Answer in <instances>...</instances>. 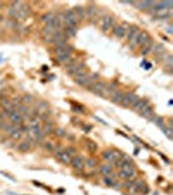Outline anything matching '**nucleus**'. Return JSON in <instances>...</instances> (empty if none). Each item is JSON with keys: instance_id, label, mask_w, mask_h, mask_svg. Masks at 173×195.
<instances>
[{"instance_id": "nucleus-43", "label": "nucleus", "mask_w": 173, "mask_h": 195, "mask_svg": "<svg viewBox=\"0 0 173 195\" xmlns=\"http://www.w3.org/2000/svg\"><path fill=\"white\" fill-rule=\"evenodd\" d=\"M54 133L56 134V136H59V138H62V136L66 135V134H65V130L62 129V128H57V129H55Z\"/></svg>"}, {"instance_id": "nucleus-3", "label": "nucleus", "mask_w": 173, "mask_h": 195, "mask_svg": "<svg viewBox=\"0 0 173 195\" xmlns=\"http://www.w3.org/2000/svg\"><path fill=\"white\" fill-rule=\"evenodd\" d=\"M139 31H141V29H139L137 25L129 26V29H128L126 38H128V43H129V44H130L132 47H136V39H137V37H138Z\"/></svg>"}, {"instance_id": "nucleus-36", "label": "nucleus", "mask_w": 173, "mask_h": 195, "mask_svg": "<svg viewBox=\"0 0 173 195\" xmlns=\"http://www.w3.org/2000/svg\"><path fill=\"white\" fill-rule=\"evenodd\" d=\"M163 62H164V65L168 68V69H172V62H173V58L171 55H167L165 58L163 60Z\"/></svg>"}, {"instance_id": "nucleus-28", "label": "nucleus", "mask_w": 173, "mask_h": 195, "mask_svg": "<svg viewBox=\"0 0 173 195\" xmlns=\"http://www.w3.org/2000/svg\"><path fill=\"white\" fill-rule=\"evenodd\" d=\"M103 159L107 160V163H109V164H113L117 160L116 158H115L113 152H112V151H109V150H107V151H104V152H103Z\"/></svg>"}, {"instance_id": "nucleus-1", "label": "nucleus", "mask_w": 173, "mask_h": 195, "mask_svg": "<svg viewBox=\"0 0 173 195\" xmlns=\"http://www.w3.org/2000/svg\"><path fill=\"white\" fill-rule=\"evenodd\" d=\"M136 168H134V164H125L124 167L120 169L118 177L122 179H134L136 178Z\"/></svg>"}, {"instance_id": "nucleus-52", "label": "nucleus", "mask_w": 173, "mask_h": 195, "mask_svg": "<svg viewBox=\"0 0 173 195\" xmlns=\"http://www.w3.org/2000/svg\"><path fill=\"white\" fill-rule=\"evenodd\" d=\"M42 69H43V72H47V69H48V68H47V66L44 65V66H42Z\"/></svg>"}, {"instance_id": "nucleus-39", "label": "nucleus", "mask_w": 173, "mask_h": 195, "mask_svg": "<svg viewBox=\"0 0 173 195\" xmlns=\"http://www.w3.org/2000/svg\"><path fill=\"white\" fill-rule=\"evenodd\" d=\"M43 147H44L47 151H50V152H52V151H55V144L52 142H43Z\"/></svg>"}, {"instance_id": "nucleus-47", "label": "nucleus", "mask_w": 173, "mask_h": 195, "mask_svg": "<svg viewBox=\"0 0 173 195\" xmlns=\"http://www.w3.org/2000/svg\"><path fill=\"white\" fill-rule=\"evenodd\" d=\"M91 129H93V126H91V125H85L83 126V131H85V133H89Z\"/></svg>"}, {"instance_id": "nucleus-38", "label": "nucleus", "mask_w": 173, "mask_h": 195, "mask_svg": "<svg viewBox=\"0 0 173 195\" xmlns=\"http://www.w3.org/2000/svg\"><path fill=\"white\" fill-rule=\"evenodd\" d=\"M72 58V55H61V56H57V60L61 64H65V62H68L69 60Z\"/></svg>"}, {"instance_id": "nucleus-12", "label": "nucleus", "mask_w": 173, "mask_h": 195, "mask_svg": "<svg viewBox=\"0 0 173 195\" xmlns=\"http://www.w3.org/2000/svg\"><path fill=\"white\" fill-rule=\"evenodd\" d=\"M85 9H86V18H89V20H94L99 14V8L94 3H90L87 8H85Z\"/></svg>"}, {"instance_id": "nucleus-7", "label": "nucleus", "mask_w": 173, "mask_h": 195, "mask_svg": "<svg viewBox=\"0 0 173 195\" xmlns=\"http://www.w3.org/2000/svg\"><path fill=\"white\" fill-rule=\"evenodd\" d=\"M138 99V96L134 94V92H125L124 94V98H122V101L120 103L121 107H125V108H129V107H132L133 103Z\"/></svg>"}, {"instance_id": "nucleus-2", "label": "nucleus", "mask_w": 173, "mask_h": 195, "mask_svg": "<svg viewBox=\"0 0 173 195\" xmlns=\"http://www.w3.org/2000/svg\"><path fill=\"white\" fill-rule=\"evenodd\" d=\"M61 17L66 25L74 26V27H77V25H78V18H77L76 13L73 12V9H65V11L61 13Z\"/></svg>"}, {"instance_id": "nucleus-35", "label": "nucleus", "mask_w": 173, "mask_h": 195, "mask_svg": "<svg viewBox=\"0 0 173 195\" xmlns=\"http://www.w3.org/2000/svg\"><path fill=\"white\" fill-rule=\"evenodd\" d=\"M95 165H97V161H95V159L94 158H90L87 160H85V167L86 168H95Z\"/></svg>"}, {"instance_id": "nucleus-27", "label": "nucleus", "mask_w": 173, "mask_h": 195, "mask_svg": "<svg viewBox=\"0 0 173 195\" xmlns=\"http://www.w3.org/2000/svg\"><path fill=\"white\" fill-rule=\"evenodd\" d=\"M8 134H9V136H11L12 139H14V140L21 139V136H22V133L20 131V129H18V128H14V126L8 131Z\"/></svg>"}, {"instance_id": "nucleus-11", "label": "nucleus", "mask_w": 173, "mask_h": 195, "mask_svg": "<svg viewBox=\"0 0 173 195\" xmlns=\"http://www.w3.org/2000/svg\"><path fill=\"white\" fill-rule=\"evenodd\" d=\"M74 81H76L77 85H79V86H82V87H87V89L94 83V82L91 81V78H90L89 74H85V76H81V77H76Z\"/></svg>"}, {"instance_id": "nucleus-5", "label": "nucleus", "mask_w": 173, "mask_h": 195, "mask_svg": "<svg viewBox=\"0 0 173 195\" xmlns=\"http://www.w3.org/2000/svg\"><path fill=\"white\" fill-rule=\"evenodd\" d=\"M128 23H121V25H115V27L112 29V34L116 38L118 39H124L126 37V33H128Z\"/></svg>"}, {"instance_id": "nucleus-24", "label": "nucleus", "mask_w": 173, "mask_h": 195, "mask_svg": "<svg viewBox=\"0 0 173 195\" xmlns=\"http://www.w3.org/2000/svg\"><path fill=\"white\" fill-rule=\"evenodd\" d=\"M62 31H64V34L68 38H72V37H76V34L77 31H78V29L74 27V26H69V25H66L65 27H62Z\"/></svg>"}, {"instance_id": "nucleus-34", "label": "nucleus", "mask_w": 173, "mask_h": 195, "mask_svg": "<svg viewBox=\"0 0 173 195\" xmlns=\"http://www.w3.org/2000/svg\"><path fill=\"white\" fill-rule=\"evenodd\" d=\"M12 128H13V126H12L11 122H7V121H2V122H0V129L4 130V131H7V133H8V131L11 130Z\"/></svg>"}, {"instance_id": "nucleus-51", "label": "nucleus", "mask_w": 173, "mask_h": 195, "mask_svg": "<svg viewBox=\"0 0 173 195\" xmlns=\"http://www.w3.org/2000/svg\"><path fill=\"white\" fill-rule=\"evenodd\" d=\"M2 121H4V116H3V113H0V122Z\"/></svg>"}, {"instance_id": "nucleus-19", "label": "nucleus", "mask_w": 173, "mask_h": 195, "mask_svg": "<svg viewBox=\"0 0 173 195\" xmlns=\"http://www.w3.org/2000/svg\"><path fill=\"white\" fill-rule=\"evenodd\" d=\"M86 65H85V62H76V64H73L72 66H69L68 69H66V73H68L69 76H76L77 74V72L81 70V69H85Z\"/></svg>"}, {"instance_id": "nucleus-32", "label": "nucleus", "mask_w": 173, "mask_h": 195, "mask_svg": "<svg viewBox=\"0 0 173 195\" xmlns=\"http://www.w3.org/2000/svg\"><path fill=\"white\" fill-rule=\"evenodd\" d=\"M54 17H55V13H52V12H48V13L43 14L41 20H42V21H43V22H44L46 25H47V23H50V22L52 21V20H54Z\"/></svg>"}, {"instance_id": "nucleus-10", "label": "nucleus", "mask_w": 173, "mask_h": 195, "mask_svg": "<svg viewBox=\"0 0 173 195\" xmlns=\"http://www.w3.org/2000/svg\"><path fill=\"white\" fill-rule=\"evenodd\" d=\"M30 134L33 135V138L37 140V143H43V142H44L46 135H44V133L42 131L41 126H37V128L31 129V130H30Z\"/></svg>"}, {"instance_id": "nucleus-37", "label": "nucleus", "mask_w": 173, "mask_h": 195, "mask_svg": "<svg viewBox=\"0 0 173 195\" xmlns=\"http://www.w3.org/2000/svg\"><path fill=\"white\" fill-rule=\"evenodd\" d=\"M87 148L90 152H95V151H98V144L93 140H87Z\"/></svg>"}, {"instance_id": "nucleus-13", "label": "nucleus", "mask_w": 173, "mask_h": 195, "mask_svg": "<svg viewBox=\"0 0 173 195\" xmlns=\"http://www.w3.org/2000/svg\"><path fill=\"white\" fill-rule=\"evenodd\" d=\"M148 105H150V101H148V99H141V98H138V99L133 103L132 108L138 111V112H141V111H143Z\"/></svg>"}, {"instance_id": "nucleus-26", "label": "nucleus", "mask_w": 173, "mask_h": 195, "mask_svg": "<svg viewBox=\"0 0 173 195\" xmlns=\"http://www.w3.org/2000/svg\"><path fill=\"white\" fill-rule=\"evenodd\" d=\"M124 94L125 92H122V91H116L115 94L111 96V100H112V103H115V104H118L120 105V103L122 101V98H124Z\"/></svg>"}, {"instance_id": "nucleus-42", "label": "nucleus", "mask_w": 173, "mask_h": 195, "mask_svg": "<svg viewBox=\"0 0 173 195\" xmlns=\"http://www.w3.org/2000/svg\"><path fill=\"white\" fill-rule=\"evenodd\" d=\"M64 152H65L66 155H69L70 158H72V156H76L77 150H76L74 147H68V148H65V150H64Z\"/></svg>"}, {"instance_id": "nucleus-29", "label": "nucleus", "mask_w": 173, "mask_h": 195, "mask_svg": "<svg viewBox=\"0 0 173 195\" xmlns=\"http://www.w3.org/2000/svg\"><path fill=\"white\" fill-rule=\"evenodd\" d=\"M112 169H113L112 164H109V163L103 164L102 167H100V173L104 174V176H108L109 173H112Z\"/></svg>"}, {"instance_id": "nucleus-20", "label": "nucleus", "mask_w": 173, "mask_h": 195, "mask_svg": "<svg viewBox=\"0 0 173 195\" xmlns=\"http://www.w3.org/2000/svg\"><path fill=\"white\" fill-rule=\"evenodd\" d=\"M132 5L138 7V9L141 11H150L154 5V2H133Z\"/></svg>"}, {"instance_id": "nucleus-18", "label": "nucleus", "mask_w": 173, "mask_h": 195, "mask_svg": "<svg viewBox=\"0 0 173 195\" xmlns=\"http://www.w3.org/2000/svg\"><path fill=\"white\" fill-rule=\"evenodd\" d=\"M55 156H56V159L59 160V161H61L62 164H66V165L70 164V159H72V158H70L69 155H66L62 150H57L56 154H55Z\"/></svg>"}, {"instance_id": "nucleus-9", "label": "nucleus", "mask_w": 173, "mask_h": 195, "mask_svg": "<svg viewBox=\"0 0 173 195\" xmlns=\"http://www.w3.org/2000/svg\"><path fill=\"white\" fill-rule=\"evenodd\" d=\"M9 122L12 124V126H14V128H20V126L23 124V121H22V116L18 113V112L14 109L11 116H9Z\"/></svg>"}, {"instance_id": "nucleus-48", "label": "nucleus", "mask_w": 173, "mask_h": 195, "mask_svg": "<svg viewBox=\"0 0 173 195\" xmlns=\"http://www.w3.org/2000/svg\"><path fill=\"white\" fill-rule=\"evenodd\" d=\"M165 31H167V33H168V34H169V35H171V34L173 33V30H172V26H171V25H168V26L165 27Z\"/></svg>"}, {"instance_id": "nucleus-53", "label": "nucleus", "mask_w": 173, "mask_h": 195, "mask_svg": "<svg viewBox=\"0 0 173 195\" xmlns=\"http://www.w3.org/2000/svg\"><path fill=\"white\" fill-rule=\"evenodd\" d=\"M138 152H139V150H138V148L134 150V155H138Z\"/></svg>"}, {"instance_id": "nucleus-6", "label": "nucleus", "mask_w": 173, "mask_h": 195, "mask_svg": "<svg viewBox=\"0 0 173 195\" xmlns=\"http://www.w3.org/2000/svg\"><path fill=\"white\" fill-rule=\"evenodd\" d=\"M115 27V17L113 16H104L100 23V29L103 33H108L111 29Z\"/></svg>"}, {"instance_id": "nucleus-23", "label": "nucleus", "mask_w": 173, "mask_h": 195, "mask_svg": "<svg viewBox=\"0 0 173 195\" xmlns=\"http://www.w3.org/2000/svg\"><path fill=\"white\" fill-rule=\"evenodd\" d=\"M30 13H31V8L26 5V4H23L22 8L18 11V20H25Z\"/></svg>"}, {"instance_id": "nucleus-46", "label": "nucleus", "mask_w": 173, "mask_h": 195, "mask_svg": "<svg viewBox=\"0 0 173 195\" xmlns=\"http://www.w3.org/2000/svg\"><path fill=\"white\" fill-rule=\"evenodd\" d=\"M159 156H160V158H161L163 160H164V161H165V164H169V163H171V161H169V159H168L164 154H160V152H159Z\"/></svg>"}, {"instance_id": "nucleus-45", "label": "nucleus", "mask_w": 173, "mask_h": 195, "mask_svg": "<svg viewBox=\"0 0 173 195\" xmlns=\"http://www.w3.org/2000/svg\"><path fill=\"white\" fill-rule=\"evenodd\" d=\"M72 111L74 113H83V108L81 105H72Z\"/></svg>"}, {"instance_id": "nucleus-15", "label": "nucleus", "mask_w": 173, "mask_h": 195, "mask_svg": "<svg viewBox=\"0 0 173 195\" xmlns=\"http://www.w3.org/2000/svg\"><path fill=\"white\" fill-rule=\"evenodd\" d=\"M133 191H136V193H142V194H147L148 193V187H147V185L145 181H137V182H134L133 185V187H132Z\"/></svg>"}, {"instance_id": "nucleus-14", "label": "nucleus", "mask_w": 173, "mask_h": 195, "mask_svg": "<svg viewBox=\"0 0 173 195\" xmlns=\"http://www.w3.org/2000/svg\"><path fill=\"white\" fill-rule=\"evenodd\" d=\"M154 46H155V42H154V39L152 38H150L148 41L143 44L141 48V55L142 56H147V55H150V53L152 52V48H154Z\"/></svg>"}, {"instance_id": "nucleus-33", "label": "nucleus", "mask_w": 173, "mask_h": 195, "mask_svg": "<svg viewBox=\"0 0 173 195\" xmlns=\"http://www.w3.org/2000/svg\"><path fill=\"white\" fill-rule=\"evenodd\" d=\"M33 100H34V98H33L31 95H23V96L21 98V103H22L23 105H27V104L33 103Z\"/></svg>"}, {"instance_id": "nucleus-40", "label": "nucleus", "mask_w": 173, "mask_h": 195, "mask_svg": "<svg viewBox=\"0 0 173 195\" xmlns=\"http://www.w3.org/2000/svg\"><path fill=\"white\" fill-rule=\"evenodd\" d=\"M154 122H155L157 126H159V128L161 129L163 126H165V122H164V119H163V117H159V116H156V119L154 120Z\"/></svg>"}, {"instance_id": "nucleus-16", "label": "nucleus", "mask_w": 173, "mask_h": 195, "mask_svg": "<svg viewBox=\"0 0 173 195\" xmlns=\"http://www.w3.org/2000/svg\"><path fill=\"white\" fill-rule=\"evenodd\" d=\"M139 115H141L142 117H145V119H147L148 121H152V122H154V120L156 119L155 112H154V108H152L151 105H148L143 111H141V112H139Z\"/></svg>"}, {"instance_id": "nucleus-21", "label": "nucleus", "mask_w": 173, "mask_h": 195, "mask_svg": "<svg viewBox=\"0 0 173 195\" xmlns=\"http://www.w3.org/2000/svg\"><path fill=\"white\" fill-rule=\"evenodd\" d=\"M117 91V82H111V83H105V89H104V96L107 95H113Z\"/></svg>"}, {"instance_id": "nucleus-31", "label": "nucleus", "mask_w": 173, "mask_h": 195, "mask_svg": "<svg viewBox=\"0 0 173 195\" xmlns=\"http://www.w3.org/2000/svg\"><path fill=\"white\" fill-rule=\"evenodd\" d=\"M56 30L54 27H52V25H50V23H47V25H44V27H43V35L44 37H48V35H52Z\"/></svg>"}, {"instance_id": "nucleus-22", "label": "nucleus", "mask_w": 173, "mask_h": 195, "mask_svg": "<svg viewBox=\"0 0 173 195\" xmlns=\"http://www.w3.org/2000/svg\"><path fill=\"white\" fill-rule=\"evenodd\" d=\"M73 12L76 13V16H77V18H78V21L86 20V9H85V7H82V5H76L74 9H73Z\"/></svg>"}, {"instance_id": "nucleus-41", "label": "nucleus", "mask_w": 173, "mask_h": 195, "mask_svg": "<svg viewBox=\"0 0 173 195\" xmlns=\"http://www.w3.org/2000/svg\"><path fill=\"white\" fill-rule=\"evenodd\" d=\"M133 185H134V181H133V179H125V182H124V185H122V187H124V189H126V190H132Z\"/></svg>"}, {"instance_id": "nucleus-4", "label": "nucleus", "mask_w": 173, "mask_h": 195, "mask_svg": "<svg viewBox=\"0 0 173 195\" xmlns=\"http://www.w3.org/2000/svg\"><path fill=\"white\" fill-rule=\"evenodd\" d=\"M70 167L73 168L74 170H77V172H82V170L85 169V160L82 156H78L76 155L73 156V158L70 159Z\"/></svg>"}, {"instance_id": "nucleus-49", "label": "nucleus", "mask_w": 173, "mask_h": 195, "mask_svg": "<svg viewBox=\"0 0 173 195\" xmlns=\"http://www.w3.org/2000/svg\"><path fill=\"white\" fill-rule=\"evenodd\" d=\"M95 120H98V121H99V122H102L103 125H107V122H105V121H104V120H102V119H99V117H97V116H95Z\"/></svg>"}, {"instance_id": "nucleus-8", "label": "nucleus", "mask_w": 173, "mask_h": 195, "mask_svg": "<svg viewBox=\"0 0 173 195\" xmlns=\"http://www.w3.org/2000/svg\"><path fill=\"white\" fill-rule=\"evenodd\" d=\"M104 89H105V82H103V81L95 82V83H93L89 87V90L98 96H104Z\"/></svg>"}, {"instance_id": "nucleus-30", "label": "nucleus", "mask_w": 173, "mask_h": 195, "mask_svg": "<svg viewBox=\"0 0 173 195\" xmlns=\"http://www.w3.org/2000/svg\"><path fill=\"white\" fill-rule=\"evenodd\" d=\"M30 148H31V147H30V144H29L27 140H22V142L17 146V150L21 151V152H27V151L30 150Z\"/></svg>"}, {"instance_id": "nucleus-25", "label": "nucleus", "mask_w": 173, "mask_h": 195, "mask_svg": "<svg viewBox=\"0 0 173 195\" xmlns=\"http://www.w3.org/2000/svg\"><path fill=\"white\" fill-rule=\"evenodd\" d=\"M42 131L44 133V135H50V134H54L55 131V128L54 125H52V122H50V121H46L44 125H43V129Z\"/></svg>"}, {"instance_id": "nucleus-44", "label": "nucleus", "mask_w": 173, "mask_h": 195, "mask_svg": "<svg viewBox=\"0 0 173 195\" xmlns=\"http://www.w3.org/2000/svg\"><path fill=\"white\" fill-rule=\"evenodd\" d=\"M103 181H104V183L107 185V186H109V187H112V186H113V183H115V181H113V179H112V178H109L108 176H104Z\"/></svg>"}, {"instance_id": "nucleus-17", "label": "nucleus", "mask_w": 173, "mask_h": 195, "mask_svg": "<svg viewBox=\"0 0 173 195\" xmlns=\"http://www.w3.org/2000/svg\"><path fill=\"white\" fill-rule=\"evenodd\" d=\"M151 37L148 35V33L147 31H145V30H142V31H139V34H138V37H137V39H136V46H138V47H142L145 43L150 39Z\"/></svg>"}, {"instance_id": "nucleus-50", "label": "nucleus", "mask_w": 173, "mask_h": 195, "mask_svg": "<svg viewBox=\"0 0 173 195\" xmlns=\"http://www.w3.org/2000/svg\"><path fill=\"white\" fill-rule=\"evenodd\" d=\"M33 183H34L35 185V186H39V187H43V189H46L44 186H43V185L42 183H39V182H37V181H33Z\"/></svg>"}]
</instances>
